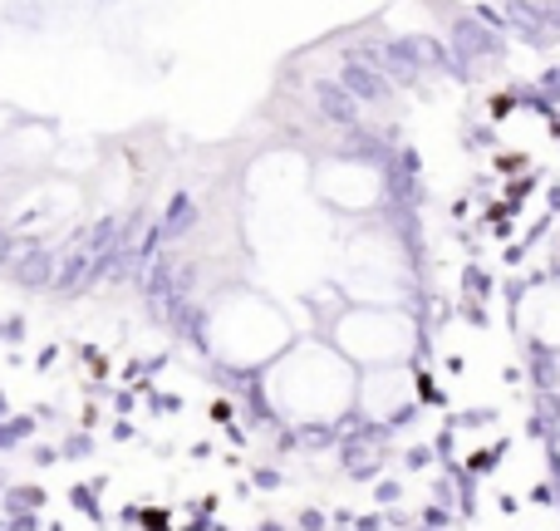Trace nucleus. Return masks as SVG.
Listing matches in <instances>:
<instances>
[{
  "label": "nucleus",
  "instance_id": "39448f33",
  "mask_svg": "<svg viewBox=\"0 0 560 531\" xmlns=\"http://www.w3.org/2000/svg\"><path fill=\"white\" fill-rule=\"evenodd\" d=\"M310 187H315L319 203L345 217L378 212L388 197V177L378 173L369 158H319V163L310 168Z\"/></svg>",
  "mask_w": 560,
  "mask_h": 531
},
{
  "label": "nucleus",
  "instance_id": "7ed1b4c3",
  "mask_svg": "<svg viewBox=\"0 0 560 531\" xmlns=\"http://www.w3.org/2000/svg\"><path fill=\"white\" fill-rule=\"evenodd\" d=\"M335 286L349 305H374V310H404L408 286H413V266H408V246L394 227L374 222L345 236L335 262Z\"/></svg>",
  "mask_w": 560,
  "mask_h": 531
},
{
  "label": "nucleus",
  "instance_id": "423d86ee",
  "mask_svg": "<svg viewBox=\"0 0 560 531\" xmlns=\"http://www.w3.org/2000/svg\"><path fill=\"white\" fill-rule=\"evenodd\" d=\"M418 404V374L413 365H388V369H364L359 374V404L354 414L369 424H394Z\"/></svg>",
  "mask_w": 560,
  "mask_h": 531
},
{
  "label": "nucleus",
  "instance_id": "0eeeda50",
  "mask_svg": "<svg viewBox=\"0 0 560 531\" xmlns=\"http://www.w3.org/2000/svg\"><path fill=\"white\" fill-rule=\"evenodd\" d=\"M526 325H532V335L541 339V345L560 349V280L541 286L532 300H526Z\"/></svg>",
  "mask_w": 560,
  "mask_h": 531
},
{
  "label": "nucleus",
  "instance_id": "20e7f679",
  "mask_svg": "<svg viewBox=\"0 0 560 531\" xmlns=\"http://www.w3.org/2000/svg\"><path fill=\"white\" fill-rule=\"evenodd\" d=\"M329 345L364 374V369L408 365L418 349V320L408 310H374V305H339L329 320Z\"/></svg>",
  "mask_w": 560,
  "mask_h": 531
},
{
  "label": "nucleus",
  "instance_id": "f03ea898",
  "mask_svg": "<svg viewBox=\"0 0 560 531\" xmlns=\"http://www.w3.org/2000/svg\"><path fill=\"white\" fill-rule=\"evenodd\" d=\"M202 339L226 369H256V374H266L295 345V325H290V315L271 296L232 286L207 305Z\"/></svg>",
  "mask_w": 560,
  "mask_h": 531
},
{
  "label": "nucleus",
  "instance_id": "f257e3e1",
  "mask_svg": "<svg viewBox=\"0 0 560 531\" xmlns=\"http://www.w3.org/2000/svg\"><path fill=\"white\" fill-rule=\"evenodd\" d=\"M266 408L295 428H329L354 414L359 369L329 339H295L261 374Z\"/></svg>",
  "mask_w": 560,
  "mask_h": 531
}]
</instances>
